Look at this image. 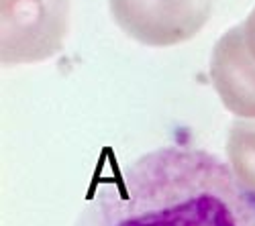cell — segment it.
I'll use <instances>...</instances> for the list:
<instances>
[{
	"instance_id": "6da1fadb",
	"label": "cell",
	"mask_w": 255,
	"mask_h": 226,
	"mask_svg": "<svg viewBox=\"0 0 255 226\" xmlns=\"http://www.w3.org/2000/svg\"><path fill=\"white\" fill-rule=\"evenodd\" d=\"M76 226H255V196L217 155L167 145L100 177Z\"/></svg>"
},
{
	"instance_id": "7a4b0ae2",
	"label": "cell",
	"mask_w": 255,
	"mask_h": 226,
	"mask_svg": "<svg viewBox=\"0 0 255 226\" xmlns=\"http://www.w3.org/2000/svg\"><path fill=\"white\" fill-rule=\"evenodd\" d=\"M70 0H0L2 66L39 64L63 49Z\"/></svg>"
},
{
	"instance_id": "3957f363",
	"label": "cell",
	"mask_w": 255,
	"mask_h": 226,
	"mask_svg": "<svg viewBox=\"0 0 255 226\" xmlns=\"http://www.w3.org/2000/svg\"><path fill=\"white\" fill-rule=\"evenodd\" d=\"M115 23L147 47H174L194 39L212 12V0H109Z\"/></svg>"
},
{
	"instance_id": "277c9868",
	"label": "cell",
	"mask_w": 255,
	"mask_h": 226,
	"mask_svg": "<svg viewBox=\"0 0 255 226\" xmlns=\"http://www.w3.org/2000/svg\"><path fill=\"white\" fill-rule=\"evenodd\" d=\"M210 81L223 106L239 118H255V59L241 25L231 27L210 55Z\"/></svg>"
},
{
	"instance_id": "5b68a950",
	"label": "cell",
	"mask_w": 255,
	"mask_h": 226,
	"mask_svg": "<svg viewBox=\"0 0 255 226\" xmlns=\"http://www.w3.org/2000/svg\"><path fill=\"white\" fill-rule=\"evenodd\" d=\"M227 157L233 175L255 196V118H237L231 125Z\"/></svg>"
},
{
	"instance_id": "8992f818",
	"label": "cell",
	"mask_w": 255,
	"mask_h": 226,
	"mask_svg": "<svg viewBox=\"0 0 255 226\" xmlns=\"http://www.w3.org/2000/svg\"><path fill=\"white\" fill-rule=\"evenodd\" d=\"M241 29H243L245 45H247L249 53H251V55H253V59H255V6L251 8V12L247 14V18L241 23Z\"/></svg>"
}]
</instances>
